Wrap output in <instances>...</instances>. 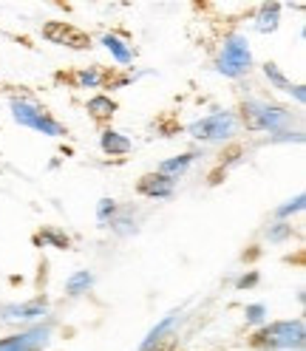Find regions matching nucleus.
I'll use <instances>...</instances> for the list:
<instances>
[{
    "label": "nucleus",
    "instance_id": "nucleus-20",
    "mask_svg": "<svg viewBox=\"0 0 306 351\" xmlns=\"http://www.w3.org/2000/svg\"><path fill=\"white\" fill-rule=\"evenodd\" d=\"M117 215H119V204L114 199H99V204H97V221L99 224H111Z\"/></svg>",
    "mask_w": 306,
    "mask_h": 351
},
{
    "label": "nucleus",
    "instance_id": "nucleus-1",
    "mask_svg": "<svg viewBox=\"0 0 306 351\" xmlns=\"http://www.w3.org/2000/svg\"><path fill=\"white\" fill-rule=\"evenodd\" d=\"M238 119L244 122L247 130H255V134H283V130L292 128V111L267 99H247L242 105V117Z\"/></svg>",
    "mask_w": 306,
    "mask_h": 351
},
{
    "label": "nucleus",
    "instance_id": "nucleus-11",
    "mask_svg": "<svg viewBox=\"0 0 306 351\" xmlns=\"http://www.w3.org/2000/svg\"><path fill=\"white\" fill-rule=\"evenodd\" d=\"M176 320H179V312H173V315H167L165 320H159V323L148 332V337L142 340L139 351H159V348H162V343L167 340V335L173 332V326H176Z\"/></svg>",
    "mask_w": 306,
    "mask_h": 351
},
{
    "label": "nucleus",
    "instance_id": "nucleus-25",
    "mask_svg": "<svg viewBox=\"0 0 306 351\" xmlns=\"http://www.w3.org/2000/svg\"><path fill=\"white\" fill-rule=\"evenodd\" d=\"M290 94H295L298 105H303V102H306V91H303V85H292V88H290Z\"/></svg>",
    "mask_w": 306,
    "mask_h": 351
},
{
    "label": "nucleus",
    "instance_id": "nucleus-13",
    "mask_svg": "<svg viewBox=\"0 0 306 351\" xmlns=\"http://www.w3.org/2000/svg\"><path fill=\"white\" fill-rule=\"evenodd\" d=\"M102 46L111 51V57H114L119 65H130V62H134V49H130L119 34H114V32L102 34Z\"/></svg>",
    "mask_w": 306,
    "mask_h": 351
},
{
    "label": "nucleus",
    "instance_id": "nucleus-16",
    "mask_svg": "<svg viewBox=\"0 0 306 351\" xmlns=\"http://www.w3.org/2000/svg\"><path fill=\"white\" fill-rule=\"evenodd\" d=\"M85 108H89V114H91L97 122H108V119H111V117L117 114V102H114L111 97H105V94L91 97Z\"/></svg>",
    "mask_w": 306,
    "mask_h": 351
},
{
    "label": "nucleus",
    "instance_id": "nucleus-14",
    "mask_svg": "<svg viewBox=\"0 0 306 351\" xmlns=\"http://www.w3.org/2000/svg\"><path fill=\"white\" fill-rule=\"evenodd\" d=\"M196 162V153H182V156H173V159H165L162 165H159V170L156 173H162V176H167V179H182V176L190 170V165Z\"/></svg>",
    "mask_w": 306,
    "mask_h": 351
},
{
    "label": "nucleus",
    "instance_id": "nucleus-9",
    "mask_svg": "<svg viewBox=\"0 0 306 351\" xmlns=\"http://www.w3.org/2000/svg\"><path fill=\"white\" fill-rule=\"evenodd\" d=\"M173 190H176V182L167 179V176H162V173H145L139 179V184H137L139 195H145V199H156V202L170 199Z\"/></svg>",
    "mask_w": 306,
    "mask_h": 351
},
{
    "label": "nucleus",
    "instance_id": "nucleus-8",
    "mask_svg": "<svg viewBox=\"0 0 306 351\" xmlns=\"http://www.w3.org/2000/svg\"><path fill=\"white\" fill-rule=\"evenodd\" d=\"M46 300H29V303H9V306H3L0 309V315H3V320L6 323H34V320H40L43 315H46Z\"/></svg>",
    "mask_w": 306,
    "mask_h": 351
},
{
    "label": "nucleus",
    "instance_id": "nucleus-2",
    "mask_svg": "<svg viewBox=\"0 0 306 351\" xmlns=\"http://www.w3.org/2000/svg\"><path fill=\"white\" fill-rule=\"evenodd\" d=\"M9 111H12V119L23 128H32L37 134H46V136H65L69 130L60 119H54L46 108L40 102L29 99V97H12L9 99Z\"/></svg>",
    "mask_w": 306,
    "mask_h": 351
},
{
    "label": "nucleus",
    "instance_id": "nucleus-19",
    "mask_svg": "<svg viewBox=\"0 0 306 351\" xmlns=\"http://www.w3.org/2000/svg\"><path fill=\"white\" fill-rule=\"evenodd\" d=\"M40 241H43V244L57 247V250H69V247H71V238L65 235V232H60V230H54V227L43 230V232H40Z\"/></svg>",
    "mask_w": 306,
    "mask_h": 351
},
{
    "label": "nucleus",
    "instance_id": "nucleus-3",
    "mask_svg": "<svg viewBox=\"0 0 306 351\" xmlns=\"http://www.w3.org/2000/svg\"><path fill=\"white\" fill-rule=\"evenodd\" d=\"M215 71L230 80H238L252 71V49L244 34H227L222 43V51L215 60Z\"/></svg>",
    "mask_w": 306,
    "mask_h": 351
},
{
    "label": "nucleus",
    "instance_id": "nucleus-12",
    "mask_svg": "<svg viewBox=\"0 0 306 351\" xmlns=\"http://www.w3.org/2000/svg\"><path fill=\"white\" fill-rule=\"evenodd\" d=\"M281 12H283L281 3H264L255 14V29L261 34H272L281 26Z\"/></svg>",
    "mask_w": 306,
    "mask_h": 351
},
{
    "label": "nucleus",
    "instance_id": "nucleus-6",
    "mask_svg": "<svg viewBox=\"0 0 306 351\" xmlns=\"http://www.w3.org/2000/svg\"><path fill=\"white\" fill-rule=\"evenodd\" d=\"M51 340V326H32L0 340V351H43Z\"/></svg>",
    "mask_w": 306,
    "mask_h": 351
},
{
    "label": "nucleus",
    "instance_id": "nucleus-18",
    "mask_svg": "<svg viewBox=\"0 0 306 351\" xmlns=\"http://www.w3.org/2000/svg\"><path fill=\"white\" fill-rule=\"evenodd\" d=\"M105 82V74L99 69H82L74 74V85L77 88H99Z\"/></svg>",
    "mask_w": 306,
    "mask_h": 351
},
{
    "label": "nucleus",
    "instance_id": "nucleus-10",
    "mask_svg": "<svg viewBox=\"0 0 306 351\" xmlns=\"http://www.w3.org/2000/svg\"><path fill=\"white\" fill-rule=\"evenodd\" d=\"M99 147H102L105 156H128V153L134 150V142H130L125 134H119V130L105 128L99 134Z\"/></svg>",
    "mask_w": 306,
    "mask_h": 351
},
{
    "label": "nucleus",
    "instance_id": "nucleus-23",
    "mask_svg": "<svg viewBox=\"0 0 306 351\" xmlns=\"http://www.w3.org/2000/svg\"><path fill=\"white\" fill-rule=\"evenodd\" d=\"M292 235V227L290 224H283V221H278V224H272L270 230H267V238L272 241V244H281L283 238H290Z\"/></svg>",
    "mask_w": 306,
    "mask_h": 351
},
{
    "label": "nucleus",
    "instance_id": "nucleus-4",
    "mask_svg": "<svg viewBox=\"0 0 306 351\" xmlns=\"http://www.w3.org/2000/svg\"><path fill=\"white\" fill-rule=\"evenodd\" d=\"M303 337H306V328H303L301 317H295V320H275L270 326L258 328L255 346H264V348H272V351H292V348L303 346Z\"/></svg>",
    "mask_w": 306,
    "mask_h": 351
},
{
    "label": "nucleus",
    "instance_id": "nucleus-24",
    "mask_svg": "<svg viewBox=\"0 0 306 351\" xmlns=\"http://www.w3.org/2000/svg\"><path fill=\"white\" fill-rule=\"evenodd\" d=\"M255 283H258V272L252 269L250 275H242V278H238V280H235V287H238V289H250V287H255Z\"/></svg>",
    "mask_w": 306,
    "mask_h": 351
},
{
    "label": "nucleus",
    "instance_id": "nucleus-5",
    "mask_svg": "<svg viewBox=\"0 0 306 351\" xmlns=\"http://www.w3.org/2000/svg\"><path fill=\"white\" fill-rule=\"evenodd\" d=\"M238 128H242V119H238V114L233 111H215V114H207L202 119H196L187 134L196 139V142H227L238 134Z\"/></svg>",
    "mask_w": 306,
    "mask_h": 351
},
{
    "label": "nucleus",
    "instance_id": "nucleus-15",
    "mask_svg": "<svg viewBox=\"0 0 306 351\" xmlns=\"http://www.w3.org/2000/svg\"><path fill=\"white\" fill-rule=\"evenodd\" d=\"M91 287H94V275L89 269H77L74 275L65 278V295H69V298H80V295L89 292Z\"/></svg>",
    "mask_w": 306,
    "mask_h": 351
},
{
    "label": "nucleus",
    "instance_id": "nucleus-17",
    "mask_svg": "<svg viewBox=\"0 0 306 351\" xmlns=\"http://www.w3.org/2000/svg\"><path fill=\"white\" fill-rule=\"evenodd\" d=\"M264 77L270 80V85H272V88H278V91H287V94H290L292 82H290V77L283 74L275 62H264Z\"/></svg>",
    "mask_w": 306,
    "mask_h": 351
},
{
    "label": "nucleus",
    "instance_id": "nucleus-22",
    "mask_svg": "<svg viewBox=\"0 0 306 351\" xmlns=\"http://www.w3.org/2000/svg\"><path fill=\"white\" fill-rule=\"evenodd\" d=\"M244 317H247V323H264L267 320V306L264 303H250L247 309H244Z\"/></svg>",
    "mask_w": 306,
    "mask_h": 351
},
{
    "label": "nucleus",
    "instance_id": "nucleus-7",
    "mask_svg": "<svg viewBox=\"0 0 306 351\" xmlns=\"http://www.w3.org/2000/svg\"><path fill=\"white\" fill-rule=\"evenodd\" d=\"M43 37L57 46H69V49H89L91 40L82 32H77L71 23H62V20H51V23L43 26Z\"/></svg>",
    "mask_w": 306,
    "mask_h": 351
},
{
    "label": "nucleus",
    "instance_id": "nucleus-21",
    "mask_svg": "<svg viewBox=\"0 0 306 351\" xmlns=\"http://www.w3.org/2000/svg\"><path fill=\"white\" fill-rule=\"evenodd\" d=\"M301 210H303V193H301V195H295L292 202L281 204V207L275 210V218H290V215H295V213H301Z\"/></svg>",
    "mask_w": 306,
    "mask_h": 351
}]
</instances>
